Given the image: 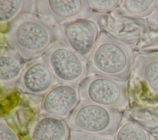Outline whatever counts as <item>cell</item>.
Returning <instances> with one entry per match:
<instances>
[{"instance_id": "cell-5", "label": "cell", "mask_w": 158, "mask_h": 140, "mask_svg": "<svg viewBox=\"0 0 158 140\" xmlns=\"http://www.w3.org/2000/svg\"><path fill=\"white\" fill-rule=\"evenodd\" d=\"M42 57L57 83L78 86L88 75L86 59L59 41Z\"/></svg>"}, {"instance_id": "cell-16", "label": "cell", "mask_w": 158, "mask_h": 140, "mask_svg": "<svg viewBox=\"0 0 158 140\" xmlns=\"http://www.w3.org/2000/svg\"><path fill=\"white\" fill-rule=\"evenodd\" d=\"M130 115L133 120L138 122L149 132L158 131V111L150 109H135Z\"/></svg>"}, {"instance_id": "cell-12", "label": "cell", "mask_w": 158, "mask_h": 140, "mask_svg": "<svg viewBox=\"0 0 158 140\" xmlns=\"http://www.w3.org/2000/svg\"><path fill=\"white\" fill-rule=\"evenodd\" d=\"M133 70L149 92L158 97V53L138 55Z\"/></svg>"}, {"instance_id": "cell-11", "label": "cell", "mask_w": 158, "mask_h": 140, "mask_svg": "<svg viewBox=\"0 0 158 140\" xmlns=\"http://www.w3.org/2000/svg\"><path fill=\"white\" fill-rule=\"evenodd\" d=\"M24 67L17 52L10 48L2 47L0 53L1 88H10L17 85Z\"/></svg>"}, {"instance_id": "cell-4", "label": "cell", "mask_w": 158, "mask_h": 140, "mask_svg": "<svg viewBox=\"0 0 158 140\" xmlns=\"http://www.w3.org/2000/svg\"><path fill=\"white\" fill-rule=\"evenodd\" d=\"M78 88L81 101L121 112L128 106L127 81L101 75H89Z\"/></svg>"}, {"instance_id": "cell-19", "label": "cell", "mask_w": 158, "mask_h": 140, "mask_svg": "<svg viewBox=\"0 0 158 140\" xmlns=\"http://www.w3.org/2000/svg\"><path fill=\"white\" fill-rule=\"evenodd\" d=\"M0 140H20L15 131L3 118L0 120Z\"/></svg>"}, {"instance_id": "cell-17", "label": "cell", "mask_w": 158, "mask_h": 140, "mask_svg": "<svg viewBox=\"0 0 158 140\" xmlns=\"http://www.w3.org/2000/svg\"><path fill=\"white\" fill-rule=\"evenodd\" d=\"M120 1H89L92 10L98 14H107L114 11L118 7Z\"/></svg>"}, {"instance_id": "cell-20", "label": "cell", "mask_w": 158, "mask_h": 140, "mask_svg": "<svg viewBox=\"0 0 158 140\" xmlns=\"http://www.w3.org/2000/svg\"><path fill=\"white\" fill-rule=\"evenodd\" d=\"M156 140H158V138H157V139H156Z\"/></svg>"}, {"instance_id": "cell-10", "label": "cell", "mask_w": 158, "mask_h": 140, "mask_svg": "<svg viewBox=\"0 0 158 140\" xmlns=\"http://www.w3.org/2000/svg\"><path fill=\"white\" fill-rule=\"evenodd\" d=\"M70 129L65 120L42 115L32 123L30 140H69Z\"/></svg>"}, {"instance_id": "cell-15", "label": "cell", "mask_w": 158, "mask_h": 140, "mask_svg": "<svg viewBox=\"0 0 158 140\" xmlns=\"http://www.w3.org/2000/svg\"><path fill=\"white\" fill-rule=\"evenodd\" d=\"M115 140H152L151 133L131 119L122 120L114 133Z\"/></svg>"}, {"instance_id": "cell-6", "label": "cell", "mask_w": 158, "mask_h": 140, "mask_svg": "<svg viewBox=\"0 0 158 140\" xmlns=\"http://www.w3.org/2000/svg\"><path fill=\"white\" fill-rule=\"evenodd\" d=\"M58 41L87 59L99 35V26L91 19H83L59 25Z\"/></svg>"}, {"instance_id": "cell-2", "label": "cell", "mask_w": 158, "mask_h": 140, "mask_svg": "<svg viewBox=\"0 0 158 140\" xmlns=\"http://www.w3.org/2000/svg\"><path fill=\"white\" fill-rule=\"evenodd\" d=\"M135 58L128 44L102 31L86 59L88 75L127 81L134 68Z\"/></svg>"}, {"instance_id": "cell-14", "label": "cell", "mask_w": 158, "mask_h": 140, "mask_svg": "<svg viewBox=\"0 0 158 140\" xmlns=\"http://www.w3.org/2000/svg\"><path fill=\"white\" fill-rule=\"evenodd\" d=\"M158 1H120L118 10L120 14L133 19H139L151 14L158 5Z\"/></svg>"}, {"instance_id": "cell-1", "label": "cell", "mask_w": 158, "mask_h": 140, "mask_svg": "<svg viewBox=\"0 0 158 140\" xmlns=\"http://www.w3.org/2000/svg\"><path fill=\"white\" fill-rule=\"evenodd\" d=\"M4 38L9 47L25 60L41 57L57 41L56 28L35 13L17 18L7 26Z\"/></svg>"}, {"instance_id": "cell-18", "label": "cell", "mask_w": 158, "mask_h": 140, "mask_svg": "<svg viewBox=\"0 0 158 140\" xmlns=\"http://www.w3.org/2000/svg\"><path fill=\"white\" fill-rule=\"evenodd\" d=\"M70 140H115V138L114 134H93L71 130Z\"/></svg>"}, {"instance_id": "cell-7", "label": "cell", "mask_w": 158, "mask_h": 140, "mask_svg": "<svg viewBox=\"0 0 158 140\" xmlns=\"http://www.w3.org/2000/svg\"><path fill=\"white\" fill-rule=\"evenodd\" d=\"M36 13L52 25L88 19L93 14L89 1H36Z\"/></svg>"}, {"instance_id": "cell-13", "label": "cell", "mask_w": 158, "mask_h": 140, "mask_svg": "<svg viewBox=\"0 0 158 140\" xmlns=\"http://www.w3.org/2000/svg\"><path fill=\"white\" fill-rule=\"evenodd\" d=\"M36 1L1 0L0 24L7 27L17 18L25 13L36 12Z\"/></svg>"}, {"instance_id": "cell-21", "label": "cell", "mask_w": 158, "mask_h": 140, "mask_svg": "<svg viewBox=\"0 0 158 140\" xmlns=\"http://www.w3.org/2000/svg\"><path fill=\"white\" fill-rule=\"evenodd\" d=\"M157 14H158V10H157Z\"/></svg>"}, {"instance_id": "cell-3", "label": "cell", "mask_w": 158, "mask_h": 140, "mask_svg": "<svg viewBox=\"0 0 158 140\" xmlns=\"http://www.w3.org/2000/svg\"><path fill=\"white\" fill-rule=\"evenodd\" d=\"M122 120L121 111L80 101L65 120L72 131L114 134Z\"/></svg>"}, {"instance_id": "cell-9", "label": "cell", "mask_w": 158, "mask_h": 140, "mask_svg": "<svg viewBox=\"0 0 158 140\" xmlns=\"http://www.w3.org/2000/svg\"><path fill=\"white\" fill-rule=\"evenodd\" d=\"M57 82L43 57L33 60L24 67L19 80V89L31 95H45Z\"/></svg>"}, {"instance_id": "cell-8", "label": "cell", "mask_w": 158, "mask_h": 140, "mask_svg": "<svg viewBox=\"0 0 158 140\" xmlns=\"http://www.w3.org/2000/svg\"><path fill=\"white\" fill-rule=\"evenodd\" d=\"M80 101L78 86L57 83L44 96L41 111L43 115L66 120Z\"/></svg>"}]
</instances>
